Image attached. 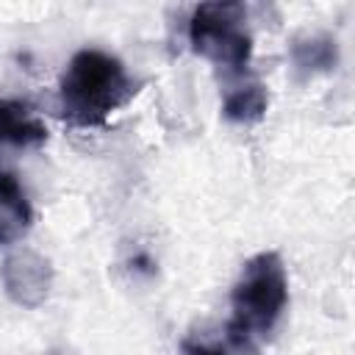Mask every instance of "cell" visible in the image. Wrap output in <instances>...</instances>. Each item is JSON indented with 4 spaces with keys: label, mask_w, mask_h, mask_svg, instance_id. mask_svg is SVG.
<instances>
[{
    "label": "cell",
    "mask_w": 355,
    "mask_h": 355,
    "mask_svg": "<svg viewBox=\"0 0 355 355\" xmlns=\"http://www.w3.org/2000/svg\"><path fill=\"white\" fill-rule=\"evenodd\" d=\"M291 58L294 67L305 75L313 72H327L336 67L338 53H336V42L330 36H308V39H297L291 47Z\"/></svg>",
    "instance_id": "cell-8"
},
{
    "label": "cell",
    "mask_w": 355,
    "mask_h": 355,
    "mask_svg": "<svg viewBox=\"0 0 355 355\" xmlns=\"http://www.w3.org/2000/svg\"><path fill=\"white\" fill-rule=\"evenodd\" d=\"M189 44L191 50L225 69L227 75H241L252 58L250 14L244 0H200L189 17Z\"/></svg>",
    "instance_id": "cell-3"
},
{
    "label": "cell",
    "mask_w": 355,
    "mask_h": 355,
    "mask_svg": "<svg viewBox=\"0 0 355 355\" xmlns=\"http://www.w3.org/2000/svg\"><path fill=\"white\" fill-rule=\"evenodd\" d=\"M47 141L44 122L33 114L31 105L19 100H0V144L28 150Z\"/></svg>",
    "instance_id": "cell-6"
},
{
    "label": "cell",
    "mask_w": 355,
    "mask_h": 355,
    "mask_svg": "<svg viewBox=\"0 0 355 355\" xmlns=\"http://www.w3.org/2000/svg\"><path fill=\"white\" fill-rule=\"evenodd\" d=\"M33 225L31 200L11 172H0V247L19 241Z\"/></svg>",
    "instance_id": "cell-5"
},
{
    "label": "cell",
    "mask_w": 355,
    "mask_h": 355,
    "mask_svg": "<svg viewBox=\"0 0 355 355\" xmlns=\"http://www.w3.org/2000/svg\"><path fill=\"white\" fill-rule=\"evenodd\" d=\"M136 86L125 64L97 47L78 50L58 80V116L72 128H103Z\"/></svg>",
    "instance_id": "cell-2"
},
{
    "label": "cell",
    "mask_w": 355,
    "mask_h": 355,
    "mask_svg": "<svg viewBox=\"0 0 355 355\" xmlns=\"http://www.w3.org/2000/svg\"><path fill=\"white\" fill-rule=\"evenodd\" d=\"M266 105H269L266 86L258 83V80H250V83L233 86L225 94V100H222V116L227 122H236V125H252V122H258L266 114Z\"/></svg>",
    "instance_id": "cell-7"
},
{
    "label": "cell",
    "mask_w": 355,
    "mask_h": 355,
    "mask_svg": "<svg viewBox=\"0 0 355 355\" xmlns=\"http://www.w3.org/2000/svg\"><path fill=\"white\" fill-rule=\"evenodd\" d=\"M6 297L19 308H39L53 288V266L36 250H17L0 266Z\"/></svg>",
    "instance_id": "cell-4"
},
{
    "label": "cell",
    "mask_w": 355,
    "mask_h": 355,
    "mask_svg": "<svg viewBox=\"0 0 355 355\" xmlns=\"http://www.w3.org/2000/svg\"><path fill=\"white\" fill-rule=\"evenodd\" d=\"M288 305V277L277 252L252 255L230 288V319L225 324L219 352H255Z\"/></svg>",
    "instance_id": "cell-1"
}]
</instances>
